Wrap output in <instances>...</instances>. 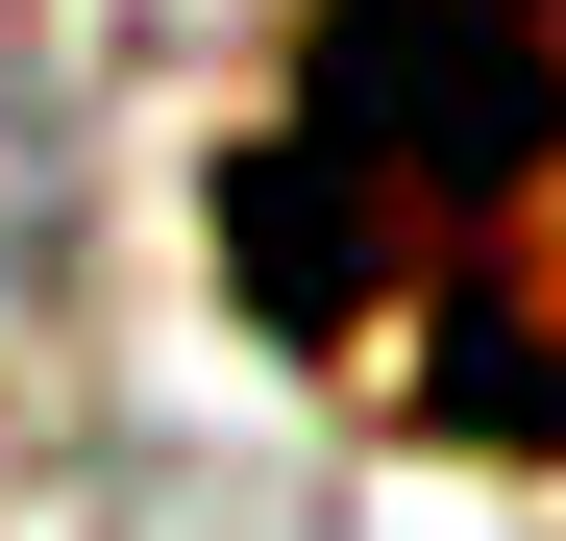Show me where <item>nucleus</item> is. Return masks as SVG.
I'll return each mask as SVG.
<instances>
[{"mask_svg":"<svg viewBox=\"0 0 566 541\" xmlns=\"http://www.w3.org/2000/svg\"><path fill=\"white\" fill-rule=\"evenodd\" d=\"M50 198H74V172H50V99H25V74H0V320L50 296Z\"/></svg>","mask_w":566,"mask_h":541,"instance_id":"obj_2","label":"nucleus"},{"mask_svg":"<svg viewBox=\"0 0 566 541\" xmlns=\"http://www.w3.org/2000/svg\"><path fill=\"white\" fill-rule=\"evenodd\" d=\"M566 0H321L296 99L222 148V296L271 344H517L493 443H566Z\"/></svg>","mask_w":566,"mask_h":541,"instance_id":"obj_1","label":"nucleus"}]
</instances>
